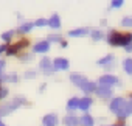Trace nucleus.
Here are the masks:
<instances>
[{
  "instance_id": "nucleus-1",
  "label": "nucleus",
  "mask_w": 132,
  "mask_h": 126,
  "mask_svg": "<svg viewBox=\"0 0 132 126\" xmlns=\"http://www.w3.org/2000/svg\"><path fill=\"white\" fill-rule=\"evenodd\" d=\"M107 41H109L110 45H115V47L123 45V47H126V45H129L132 42V34H129V33L123 34V33H118V31H110Z\"/></svg>"
},
{
  "instance_id": "nucleus-2",
  "label": "nucleus",
  "mask_w": 132,
  "mask_h": 126,
  "mask_svg": "<svg viewBox=\"0 0 132 126\" xmlns=\"http://www.w3.org/2000/svg\"><path fill=\"white\" fill-rule=\"evenodd\" d=\"M25 103H27V100H25L23 97H17V98H14L13 101L6 103V104H3V106H0V115H8V114H11L13 111H16L20 104H25Z\"/></svg>"
},
{
  "instance_id": "nucleus-3",
  "label": "nucleus",
  "mask_w": 132,
  "mask_h": 126,
  "mask_svg": "<svg viewBox=\"0 0 132 126\" xmlns=\"http://www.w3.org/2000/svg\"><path fill=\"white\" fill-rule=\"evenodd\" d=\"M98 81H100V86H101V87H109V86L117 84V83H118V78H117V76H112V75H104V76H101Z\"/></svg>"
},
{
  "instance_id": "nucleus-4",
  "label": "nucleus",
  "mask_w": 132,
  "mask_h": 126,
  "mask_svg": "<svg viewBox=\"0 0 132 126\" xmlns=\"http://www.w3.org/2000/svg\"><path fill=\"white\" fill-rule=\"evenodd\" d=\"M124 104H126V101L123 100V98H115V100H112V103H110V111L112 112H115L117 115L123 111V107H124Z\"/></svg>"
},
{
  "instance_id": "nucleus-5",
  "label": "nucleus",
  "mask_w": 132,
  "mask_h": 126,
  "mask_svg": "<svg viewBox=\"0 0 132 126\" xmlns=\"http://www.w3.org/2000/svg\"><path fill=\"white\" fill-rule=\"evenodd\" d=\"M39 67H40V70H42L44 73H47V75H50V73H53V72H54V69H53V66H51V62H50V59H48V58H44V59L40 61Z\"/></svg>"
},
{
  "instance_id": "nucleus-6",
  "label": "nucleus",
  "mask_w": 132,
  "mask_h": 126,
  "mask_svg": "<svg viewBox=\"0 0 132 126\" xmlns=\"http://www.w3.org/2000/svg\"><path fill=\"white\" fill-rule=\"evenodd\" d=\"M53 69H54V70H67V69H69V61L64 59V58L54 59V62H53Z\"/></svg>"
},
{
  "instance_id": "nucleus-7",
  "label": "nucleus",
  "mask_w": 132,
  "mask_h": 126,
  "mask_svg": "<svg viewBox=\"0 0 132 126\" xmlns=\"http://www.w3.org/2000/svg\"><path fill=\"white\" fill-rule=\"evenodd\" d=\"M27 45H28L27 41H20V42H17L16 45H8V47H6V53H8V54H16L20 48H23V47H27Z\"/></svg>"
},
{
  "instance_id": "nucleus-8",
  "label": "nucleus",
  "mask_w": 132,
  "mask_h": 126,
  "mask_svg": "<svg viewBox=\"0 0 132 126\" xmlns=\"http://www.w3.org/2000/svg\"><path fill=\"white\" fill-rule=\"evenodd\" d=\"M70 81L73 83V84H76V86H84L86 83H87V78L86 76H82V75H79V73H72L70 75Z\"/></svg>"
},
{
  "instance_id": "nucleus-9",
  "label": "nucleus",
  "mask_w": 132,
  "mask_h": 126,
  "mask_svg": "<svg viewBox=\"0 0 132 126\" xmlns=\"http://www.w3.org/2000/svg\"><path fill=\"white\" fill-rule=\"evenodd\" d=\"M42 124L44 126H56L57 124V117L54 114H48L42 118Z\"/></svg>"
},
{
  "instance_id": "nucleus-10",
  "label": "nucleus",
  "mask_w": 132,
  "mask_h": 126,
  "mask_svg": "<svg viewBox=\"0 0 132 126\" xmlns=\"http://www.w3.org/2000/svg\"><path fill=\"white\" fill-rule=\"evenodd\" d=\"M48 48H50V44H48L47 41H44V42L36 44V45L33 47V51H34V53H45V51H48Z\"/></svg>"
},
{
  "instance_id": "nucleus-11",
  "label": "nucleus",
  "mask_w": 132,
  "mask_h": 126,
  "mask_svg": "<svg viewBox=\"0 0 132 126\" xmlns=\"http://www.w3.org/2000/svg\"><path fill=\"white\" fill-rule=\"evenodd\" d=\"M87 33H89L87 28H78V30L69 31V36H72V37H81V36H87Z\"/></svg>"
},
{
  "instance_id": "nucleus-12",
  "label": "nucleus",
  "mask_w": 132,
  "mask_h": 126,
  "mask_svg": "<svg viewBox=\"0 0 132 126\" xmlns=\"http://www.w3.org/2000/svg\"><path fill=\"white\" fill-rule=\"evenodd\" d=\"M110 93H112V92H110V89H109V87H101V86H100V87L96 89V95H98V97H101V98H109V97H110Z\"/></svg>"
},
{
  "instance_id": "nucleus-13",
  "label": "nucleus",
  "mask_w": 132,
  "mask_h": 126,
  "mask_svg": "<svg viewBox=\"0 0 132 126\" xmlns=\"http://www.w3.org/2000/svg\"><path fill=\"white\" fill-rule=\"evenodd\" d=\"M90 104H92V98L86 97V98L79 100V104H78V107H79V109H82V111H87V109L90 107Z\"/></svg>"
},
{
  "instance_id": "nucleus-14",
  "label": "nucleus",
  "mask_w": 132,
  "mask_h": 126,
  "mask_svg": "<svg viewBox=\"0 0 132 126\" xmlns=\"http://www.w3.org/2000/svg\"><path fill=\"white\" fill-rule=\"evenodd\" d=\"M64 123H65V126H78L79 124V120L76 117H73V115H69V117L64 118Z\"/></svg>"
},
{
  "instance_id": "nucleus-15",
  "label": "nucleus",
  "mask_w": 132,
  "mask_h": 126,
  "mask_svg": "<svg viewBox=\"0 0 132 126\" xmlns=\"http://www.w3.org/2000/svg\"><path fill=\"white\" fill-rule=\"evenodd\" d=\"M48 25H50L51 28H59V27H61L59 16H57V14H53V16L50 17V20H48Z\"/></svg>"
},
{
  "instance_id": "nucleus-16",
  "label": "nucleus",
  "mask_w": 132,
  "mask_h": 126,
  "mask_svg": "<svg viewBox=\"0 0 132 126\" xmlns=\"http://www.w3.org/2000/svg\"><path fill=\"white\" fill-rule=\"evenodd\" d=\"M79 123H81V126H93V118L90 115H84V117H81Z\"/></svg>"
},
{
  "instance_id": "nucleus-17",
  "label": "nucleus",
  "mask_w": 132,
  "mask_h": 126,
  "mask_svg": "<svg viewBox=\"0 0 132 126\" xmlns=\"http://www.w3.org/2000/svg\"><path fill=\"white\" fill-rule=\"evenodd\" d=\"M78 104H79V100L78 98H72L67 103V109L69 111H75V109H78Z\"/></svg>"
},
{
  "instance_id": "nucleus-18",
  "label": "nucleus",
  "mask_w": 132,
  "mask_h": 126,
  "mask_svg": "<svg viewBox=\"0 0 132 126\" xmlns=\"http://www.w3.org/2000/svg\"><path fill=\"white\" fill-rule=\"evenodd\" d=\"M81 89H82L84 92H87V93H89V92H93V90H96V86H95L93 83L87 81V83H86L84 86H81Z\"/></svg>"
},
{
  "instance_id": "nucleus-19",
  "label": "nucleus",
  "mask_w": 132,
  "mask_h": 126,
  "mask_svg": "<svg viewBox=\"0 0 132 126\" xmlns=\"http://www.w3.org/2000/svg\"><path fill=\"white\" fill-rule=\"evenodd\" d=\"M3 81H10V83H16L17 81V75L16 73H10V75H3L2 76Z\"/></svg>"
},
{
  "instance_id": "nucleus-20",
  "label": "nucleus",
  "mask_w": 132,
  "mask_h": 126,
  "mask_svg": "<svg viewBox=\"0 0 132 126\" xmlns=\"http://www.w3.org/2000/svg\"><path fill=\"white\" fill-rule=\"evenodd\" d=\"M33 27H34V23H23V25L19 28V33H28V31H31Z\"/></svg>"
},
{
  "instance_id": "nucleus-21",
  "label": "nucleus",
  "mask_w": 132,
  "mask_h": 126,
  "mask_svg": "<svg viewBox=\"0 0 132 126\" xmlns=\"http://www.w3.org/2000/svg\"><path fill=\"white\" fill-rule=\"evenodd\" d=\"M123 66H124V70L132 75V59H126V61L123 62Z\"/></svg>"
},
{
  "instance_id": "nucleus-22",
  "label": "nucleus",
  "mask_w": 132,
  "mask_h": 126,
  "mask_svg": "<svg viewBox=\"0 0 132 126\" xmlns=\"http://www.w3.org/2000/svg\"><path fill=\"white\" fill-rule=\"evenodd\" d=\"M112 59H113V56H112V54H107L106 58H103V59H98V61H96V64H98V66H103V64H107V62H110Z\"/></svg>"
},
{
  "instance_id": "nucleus-23",
  "label": "nucleus",
  "mask_w": 132,
  "mask_h": 126,
  "mask_svg": "<svg viewBox=\"0 0 132 126\" xmlns=\"http://www.w3.org/2000/svg\"><path fill=\"white\" fill-rule=\"evenodd\" d=\"M103 31H100V30H93L92 31V37H93V41H100V39H103Z\"/></svg>"
},
{
  "instance_id": "nucleus-24",
  "label": "nucleus",
  "mask_w": 132,
  "mask_h": 126,
  "mask_svg": "<svg viewBox=\"0 0 132 126\" xmlns=\"http://www.w3.org/2000/svg\"><path fill=\"white\" fill-rule=\"evenodd\" d=\"M121 25L123 27H132V16H127L121 20Z\"/></svg>"
},
{
  "instance_id": "nucleus-25",
  "label": "nucleus",
  "mask_w": 132,
  "mask_h": 126,
  "mask_svg": "<svg viewBox=\"0 0 132 126\" xmlns=\"http://www.w3.org/2000/svg\"><path fill=\"white\" fill-rule=\"evenodd\" d=\"M47 42H62V37L61 36H57V34H51L50 37H48V41Z\"/></svg>"
},
{
  "instance_id": "nucleus-26",
  "label": "nucleus",
  "mask_w": 132,
  "mask_h": 126,
  "mask_svg": "<svg viewBox=\"0 0 132 126\" xmlns=\"http://www.w3.org/2000/svg\"><path fill=\"white\" fill-rule=\"evenodd\" d=\"M13 34H14V31H8V33H3V34H2V39H3L5 42H8V41L13 37Z\"/></svg>"
},
{
  "instance_id": "nucleus-27",
  "label": "nucleus",
  "mask_w": 132,
  "mask_h": 126,
  "mask_svg": "<svg viewBox=\"0 0 132 126\" xmlns=\"http://www.w3.org/2000/svg\"><path fill=\"white\" fill-rule=\"evenodd\" d=\"M123 3H124L123 0H113V2L110 3V6L112 8H120V6H123Z\"/></svg>"
},
{
  "instance_id": "nucleus-28",
  "label": "nucleus",
  "mask_w": 132,
  "mask_h": 126,
  "mask_svg": "<svg viewBox=\"0 0 132 126\" xmlns=\"http://www.w3.org/2000/svg\"><path fill=\"white\" fill-rule=\"evenodd\" d=\"M34 25H36V27H45V25H48V20H45V19H39V20H36Z\"/></svg>"
},
{
  "instance_id": "nucleus-29",
  "label": "nucleus",
  "mask_w": 132,
  "mask_h": 126,
  "mask_svg": "<svg viewBox=\"0 0 132 126\" xmlns=\"http://www.w3.org/2000/svg\"><path fill=\"white\" fill-rule=\"evenodd\" d=\"M8 95V89H0V98H5Z\"/></svg>"
},
{
  "instance_id": "nucleus-30",
  "label": "nucleus",
  "mask_w": 132,
  "mask_h": 126,
  "mask_svg": "<svg viewBox=\"0 0 132 126\" xmlns=\"http://www.w3.org/2000/svg\"><path fill=\"white\" fill-rule=\"evenodd\" d=\"M34 76H36L34 72H27V73H25V78H34Z\"/></svg>"
},
{
  "instance_id": "nucleus-31",
  "label": "nucleus",
  "mask_w": 132,
  "mask_h": 126,
  "mask_svg": "<svg viewBox=\"0 0 132 126\" xmlns=\"http://www.w3.org/2000/svg\"><path fill=\"white\" fill-rule=\"evenodd\" d=\"M6 47H8V44H3V45H0V53L6 51Z\"/></svg>"
},
{
  "instance_id": "nucleus-32",
  "label": "nucleus",
  "mask_w": 132,
  "mask_h": 126,
  "mask_svg": "<svg viewBox=\"0 0 132 126\" xmlns=\"http://www.w3.org/2000/svg\"><path fill=\"white\" fill-rule=\"evenodd\" d=\"M30 59H33V56L30 54H25V58H22V61H30Z\"/></svg>"
},
{
  "instance_id": "nucleus-33",
  "label": "nucleus",
  "mask_w": 132,
  "mask_h": 126,
  "mask_svg": "<svg viewBox=\"0 0 132 126\" xmlns=\"http://www.w3.org/2000/svg\"><path fill=\"white\" fill-rule=\"evenodd\" d=\"M126 50H127V51H132V45H130V44H129V45H126Z\"/></svg>"
},
{
  "instance_id": "nucleus-34",
  "label": "nucleus",
  "mask_w": 132,
  "mask_h": 126,
  "mask_svg": "<svg viewBox=\"0 0 132 126\" xmlns=\"http://www.w3.org/2000/svg\"><path fill=\"white\" fill-rule=\"evenodd\" d=\"M0 126H6V124H5V123H3L2 120H0Z\"/></svg>"
},
{
  "instance_id": "nucleus-35",
  "label": "nucleus",
  "mask_w": 132,
  "mask_h": 126,
  "mask_svg": "<svg viewBox=\"0 0 132 126\" xmlns=\"http://www.w3.org/2000/svg\"><path fill=\"white\" fill-rule=\"evenodd\" d=\"M129 103H130V106H132V100H130V101H129Z\"/></svg>"
}]
</instances>
